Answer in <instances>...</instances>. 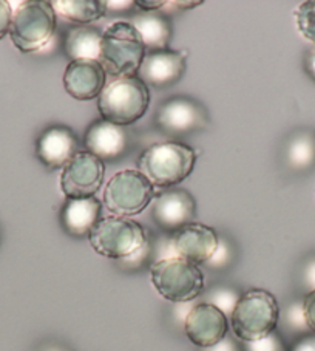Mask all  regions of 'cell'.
<instances>
[{
  "label": "cell",
  "instance_id": "11",
  "mask_svg": "<svg viewBox=\"0 0 315 351\" xmlns=\"http://www.w3.org/2000/svg\"><path fill=\"white\" fill-rule=\"evenodd\" d=\"M184 332L189 341L199 348H210L220 343L229 332V319L220 308L199 302L186 314Z\"/></svg>",
  "mask_w": 315,
  "mask_h": 351
},
{
  "label": "cell",
  "instance_id": "7",
  "mask_svg": "<svg viewBox=\"0 0 315 351\" xmlns=\"http://www.w3.org/2000/svg\"><path fill=\"white\" fill-rule=\"evenodd\" d=\"M58 16L51 2L22 3L13 14L10 38L22 53H34L51 40L56 29Z\"/></svg>",
  "mask_w": 315,
  "mask_h": 351
},
{
  "label": "cell",
  "instance_id": "5",
  "mask_svg": "<svg viewBox=\"0 0 315 351\" xmlns=\"http://www.w3.org/2000/svg\"><path fill=\"white\" fill-rule=\"evenodd\" d=\"M150 278L158 294L172 304L195 300L205 288V278L199 266L179 257H166L151 263Z\"/></svg>",
  "mask_w": 315,
  "mask_h": 351
},
{
  "label": "cell",
  "instance_id": "31",
  "mask_svg": "<svg viewBox=\"0 0 315 351\" xmlns=\"http://www.w3.org/2000/svg\"><path fill=\"white\" fill-rule=\"evenodd\" d=\"M303 285L306 288V293L314 291L315 289V256H312L311 258L307 260L303 266Z\"/></svg>",
  "mask_w": 315,
  "mask_h": 351
},
{
  "label": "cell",
  "instance_id": "1",
  "mask_svg": "<svg viewBox=\"0 0 315 351\" xmlns=\"http://www.w3.org/2000/svg\"><path fill=\"white\" fill-rule=\"evenodd\" d=\"M197 165V152L179 141L155 143L138 160V171L155 187H172L189 177Z\"/></svg>",
  "mask_w": 315,
  "mask_h": 351
},
{
  "label": "cell",
  "instance_id": "24",
  "mask_svg": "<svg viewBox=\"0 0 315 351\" xmlns=\"http://www.w3.org/2000/svg\"><path fill=\"white\" fill-rule=\"evenodd\" d=\"M241 293L235 291V289L229 288V287H216L212 289V291H209V295H207V300L209 304L215 305L216 308H220V310L226 314H232L234 308L236 305V302H238Z\"/></svg>",
  "mask_w": 315,
  "mask_h": 351
},
{
  "label": "cell",
  "instance_id": "36",
  "mask_svg": "<svg viewBox=\"0 0 315 351\" xmlns=\"http://www.w3.org/2000/svg\"><path fill=\"white\" fill-rule=\"evenodd\" d=\"M177 5L178 7H183L184 10H190V8L198 7V5H201V2H178Z\"/></svg>",
  "mask_w": 315,
  "mask_h": 351
},
{
  "label": "cell",
  "instance_id": "21",
  "mask_svg": "<svg viewBox=\"0 0 315 351\" xmlns=\"http://www.w3.org/2000/svg\"><path fill=\"white\" fill-rule=\"evenodd\" d=\"M54 13L60 19L87 27L88 23L99 21L107 13L105 2L101 0H58L51 2Z\"/></svg>",
  "mask_w": 315,
  "mask_h": 351
},
{
  "label": "cell",
  "instance_id": "19",
  "mask_svg": "<svg viewBox=\"0 0 315 351\" xmlns=\"http://www.w3.org/2000/svg\"><path fill=\"white\" fill-rule=\"evenodd\" d=\"M141 38L145 50H167L172 39V23L168 17L160 13H141L133 16L130 22Z\"/></svg>",
  "mask_w": 315,
  "mask_h": 351
},
{
  "label": "cell",
  "instance_id": "28",
  "mask_svg": "<svg viewBox=\"0 0 315 351\" xmlns=\"http://www.w3.org/2000/svg\"><path fill=\"white\" fill-rule=\"evenodd\" d=\"M230 257H232V252H230V247L227 243H224L220 239V246H218L216 252L214 254V257H212L207 263L210 268L214 269H223L224 266H227L230 262Z\"/></svg>",
  "mask_w": 315,
  "mask_h": 351
},
{
  "label": "cell",
  "instance_id": "35",
  "mask_svg": "<svg viewBox=\"0 0 315 351\" xmlns=\"http://www.w3.org/2000/svg\"><path fill=\"white\" fill-rule=\"evenodd\" d=\"M136 7H139V10L144 11V13H158V10H161L164 5H167V2H162V0H138L135 2Z\"/></svg>",
  "mask_w": 315,
  "mask_h": 351
},
{
  "label": "cell",
  "instance_id": "22",
  "mask_svg": "<svg viewBox=\"0 0 315 351\" xmlns=\"http://www.w3.org/2000/svg\"><path fill=\"white\" fill-rule=\"evenodd\" d=\"M288 161L299 171L311 167L315 162V135L309 132L297 133L288 146Z\"/></svg>",
  "mask_w": 315,
  "mask_h": 351
},
{
  "label": "cell",
  "instance_id": "8",
  "mask_svg": "<svg viewBox=\"0 0 315 351\" xmlns=\"http://www.w3.org/2000/svg\"><path fill=\"white\" fill-rule=\"evenodd\" d=\"M155 198V186L136 171L125 169L108 180L104 191V206L116 217L139 215Z\"/></svg>",
  "mask_w": 315,
  "mask_h": 351
},
{
  "label": "cell",
  "instance_id": "14",
  "mask_svg": "<svg viewBox=\"0 0 315 351\" xmlns=\"http://www.w3.org/2000/svg\"><path fill=\"white\" fill-rule=\"evenodd\" d=\"M186 73V56L175 50L147 51L136 76L145 86L155 88L172 87Z\"/></svg>",
  "mask_w": 315,
  "mask_h": 351
},
{
  "label": "cell",
  "instance_id": "25",
  "mask_svg": "<svg viewBox=\"0 0 315 351\" xmlns=\"http://www.w3.org/2000/svg\"><path fill=\"white\" fill-rule=\"evenodd\" d=\"M240 343L241 351H289V347L278 330L269 332L268 336L258 339V341Z\"/></svg>",
  "mask_w": 315,
  "mask_h": 351
},
{
  "label": "cell",
  "instance_id": "6",
  "mask_svg": "<svg viewBox=\"0 0 315 351\" xmlns=\"http://www.w3.org/2000/svg\"><path fill=\"white\" fill-rule=\"evenodd\" d=\"M88 241L99 256L121 262L141 250L149 241V234L147 229L135 220L107 215L96 223Z\"/></svg>",
  "mask_w": 315,
  "mask_h": 351
},
{
  "label": "cell",
  "instance_id": "12",
  "mask_svg": "<svg viewBox=\"0 0 315 351\" xmlns=\"http://www.w3.org/2000/svg\"><path fill=\"white\" fill-rule=\"evenodd\" d=\"M218 246H220V235L215 229L197 221L178 229L171 239L173 257L184 258L195 265L207 263L214 257Z\"/></svg>",
  "mask_w": 315,
  "mask_h": 351
},
{
  "label": "cell",
  "instance_id": "20",
  "mask_svg": "<svg viewBox=\"0 0 315 351\" xmlns=\"http://www.w3.org/2000/svg\"><path fill=\"white\" fill-rule=\"evenodd\" d=\"M102 33L93 27H71L65 34L64 50L73 60H99Z\"/></svg>",
  "mask_w": 315,
  "mask_h": 351
},
{
  "label": "cell",
  "instance_id": "9",
  "mask_svg": "<svg viewBox=\"0 0 315 351\" xmlns=\"http://www.w3.org/2000/svg\"><path fill=\"white\" fill-rule=\"evenodd\" d=\"M209 114L198 101L189 96H173L162 102L155 113V125L168 136H184L204 130Z\"/></svg>",
  "mask_w": 315,
  "mask_h": 351
},
{
  "label": "cell",
  "instance_id": "23",
  "mask_svg": "<svg viewBox=\"0 0 315 351\" xmlns=\"http://www.w3.org/2000/svg\"><path fill=\"white\" fill-rule=\"evenodd\" d=\"M295 23L303 38L315 45V0L300 3L295 10Z\"/></svg>",
  "mask_w": 315,
  "mask_h": 351
},
{
  "label": "cell",
  "instance_id": "18",
  "mask_svg": "<svg viewBox=\"0 0 315 351\" xmlns=\"http://www.w3.org/2000/svg\"><path fill=\"white\" fill-rule=\"evenodd\" d=\"M102 203L96 197L66 198L60 209V225L75 239H88L96 223L101 220Z\"/></svg>",
  "mask_w": 315,
  "mask_h": 351
},
{
  "label": "cell",
  "instance_id": "29",
  "mask_svg": "<svg viewBox=\"0 0 315 351\" xmlns=\"http://www.w3.org/2000/svg\"><path fill=\"white\" fill-rule=\"evenodd\" d=\"M303 313H305V320L309 331L315 335V289L306 293L303 299Z\"/></svg>",
  "mask_w": 315,
  "mask_h": 351
},
{
  "label": "cell",
  "instance_id": "13",
  "mask_svg": "<svg viewBox=\"0 0 315 351\" xmlns=\"http://www.w3.org/2000/svg\"><path fill=\"white\" fill-rule=\"evenodd\" d=\"M197 215V202L186 189H168L155 198L151 219L164 232H177L193 221Z\"/></svg>",
  "mask_w": 315,
  "mask_h": 351
},
{
  "label": "cell",
  "instance_id": "30",
  "mask_svg": "<svg viewBox=\"0 0 315 351\" xmlns=\"http://www.w3.org/2000/svg\"><path fill=\"white\" fill-rule=\"evenodd\" d=\"M13 14L14 11L11 8V5L5 2V0H0V39H3L5 36L10 34Z\"/></svg>",
  "mask_w": 315,
  "mask_h": 351
},
{
  "label": "cell",
  "instance_id": "27",
  "mask_svg": "<svg viewBox=\"0 0 315 351\" xmlns=\"http://www.w3.org/2000/svg\"><path fill=\"white\" fill-rule=\"evenodd\" d=\"M150 254H151V243L149 240L147 243H145L138 252L133 254V256H130L129 258L121 260V266H123L124 269H130V271L141 269L142 266L149 262Z\"/></svg>",
  "mask_w": 315,
  "mask_h": 351
},
{
  "label": "cell",
  "instance_id": "26",
  "mask_svg": "<svg viewBox=\"0 0 315 351\" xmlns=\"http://www.w3.org/2000/svg\"><path fill=\"white\" fill-rule=\"evenodd\" d=\"M284 325L289 331L300 335V337L311 332L306 325L305 313H303V300L294 302L288 306L286 314H284Z\"/></svg>",
  "mask_w": 315,
  "mask_h": 351
},
{
  "label": "cell",
  "instance_id": "4",
  "mask_svg": "<svg viewBox=\"0 0 315 351\" xmlns=\"http://www.w3.org/2000/svg\"><path fill=\"white\" fill-rule=\"evenodd\" d=\"M145 47L130 22H114L102 33L99 64L112 77L136 76Z\"/></svg>",
  "mask_w": 315,
  "mask_h": 351
},
{
  "label": "cell",
  "instance_id": "33",
  "mask_svg": "<svg viewBox=\"0 0 315 351\" xmlns=\"http://www.w3.org/2000/svg\"><path fill=\"white\" fill-rule=\"evenodd\" d=\"M204 351H241V343L238 339L226 336L220 343H216L210 348H205Z\"/></svg>",
  "mask_w": 315,
  "mask_h": 351
},
{
  "label": "cell",
  "instance_id": "3",
  "mask_svg": "<svg viewBox=\"0 0 315 351\" xmlns=\"http://www.w3.org/2000/svg\"><path fill=\"white\" fill-rule=\"evenodd\" d=\"M149 87L138 76L113 77L98 96L102 119L121 127L135 124L149 110Z\"/></svg>",
  "mask_w": 315,
  "mask_h": 351
},
{
  "label": "cell",
  "instance_id": "10",
  "mask_svg": "<svg viewBox=\"0 0 315 351\" xmlns=\"http://www.w3.org/2000/svg\"><path fill=\"white\" fill-rule=\"evenodd\" d=\"M105 166L98 156L87 150H79L62 169L60 189L66 198H88L101 189L104 183Z\"/></svg>",
  "mask_w": 315,
  "mask_h": 351
},
{
  "label": "cell",
  "instance_id": "16",
  "mask_svg": "<svg viewBox=\"0 0 315 351\" xmlns=\"http://www.w3.org/2000/svg\"><path fill=\"white\" fill-rule=\"evenodd\" d=\"M77 152V136L64 125L47 129L36 143V155L48 169H64Z\"/></svg>",
  "mask_w": 315,
  "mask_h": 351
},
{
  "label": "cell",
  "instance_id": "15",
  "mask_svg": "<svg viewBox=\"0 0 315 351\" xmlns=\"http://www.w3.org/2000/svg\"><path fill=\"white\" fill-rule=\"evenodd\" d=\"M107 84V73L99 60H73L64 73L65 92L77 101L98 98Z\"/></svg>",
  "mask_w": 315,
  "mask_h": 351
},
{
  "label": "cell",
  "instance_id": "34",
  "mask_svg": "<svg viewBox=\"0 0 315 351\" xmlns=\"http://www.w3.org/2000/svg\"><path fill=\"white\" fill-rule=\"evenodd\" d=\"M303 65H305L306 75L311 77L315 82V45H312L305 54V60H303Z\"/></svg>",
  "mask_w": 315,
  "mask_h": 351
},
{
  "label": "cell",
  "instance_id": "17",
  "mask_svg": "<svg viewBox=\"0 0 315 351\" xmlns=\"http://www.w3.org/2000/svg\"><path fill=\"white\" fill-rule=\"evenodd\" d=\"M84 146L87 152L98 156L101 161H114L121 158L129 147V135L124 127L99 119L87 129Z\"/></svg>",
  "mask_w": 315,
  "mask_h": 351
},
{
  "label": "cell",
  "instance_id": "2",
  "mask_svg": "<svg viewBox=\"0 0 315 351\" xmlns=\"http://www.w3.org/2000/svg\"><path fill=\"white\" fill-rule=\"evenodd\" d=\"M280 322V305L275 295L262 288L241 293L230 314V325L240 342L258 341L277 330Z\"/></svg>",
  "mask_w": 315,
  "mask_h": 351
},
{
  "label": "cell",
  "instance_id": "32",
  "mask_svg": "<svg viewBox=\"0 0 315 351\" xmlns=\"http://www.w3.org/2000/svg\"><path fill=\"white\" fill-rule=\"evenodd\" d=\"M289 351H315V335L309 332V335L299 337L290 345Z\"/></svg>",
  "mask_w": 315,
  "mask_h": 351
}]
</instances>
